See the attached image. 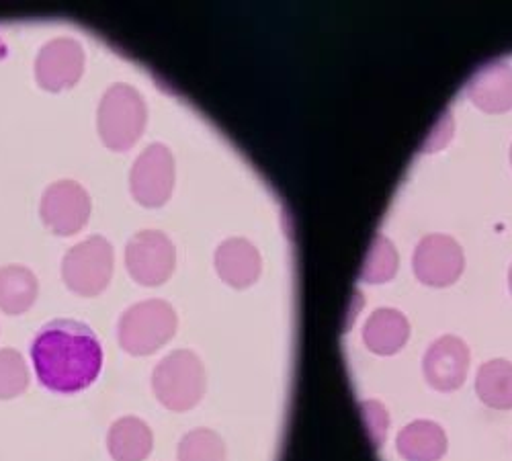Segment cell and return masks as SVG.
<instances>
[{
  "label": "cell",
  "mask_w": 512,
  "mask_h": 461,
  "mask_svg": "<svg viewBox=\"0 0 512 461\" xmlns=\"http://www.w3.org/2000/svg\"><path fill=\"white\" fill-rule=\"evenodd\" d=\"M31 359L39 382L48 390L74 394L89 388L99 377L103 349L87 324L62 318L37 332L31 343Z\"/></svg>",
  "instance_id": "obj_1"
},
{
  "label": "cell",
  "mask_w": 512,
  "mask_h": 461,
  "mask_svg": "<svg viewBox=\"0 0 512 461\" xmlns=\"http://www.w3.org/2000/svg\"><path fill=\"white\" fill-rule=\"evenodd\" d=\"M146 123L148 109L138 89L125 85V82H117L105 91L97 111V128L109 150H130L144 134Z\"/></svg>",
  "instance_id": "obj_2"
},
{
  "label": "cell",
  "mask_w": 512,
  "mask_h": 461,
  "mask_svg": "<svg viewBox=\"0 0 512 461\" xmlns=\"http://www.w3.org/2000/svg\"><path fill=\"white\" fill-rule=\"evenodd\" d=\"M177 312L164 300H146L127 308L117 326L123 351L130 355H152L164 347L177 332Z\"/></svg>",
  "instance_id": "obj_3"
},
{
  "label": "cell",
  "mask_w": 512,
  "mask_h": 461,
  "mask_svg": "<svg viewBox=\"0 0 512 461\" xmlns=\"http://www.w3.org/2000/svg\"><path fill=\"white\" fill-rule=\"evenodd\" d=\"M152 388L164 408L175 412L191 410L201 402L207 388L205 367L195 353L187 349L173 351L156 365Z\"/></svg>",
  "instance_id": "obj_4"
},
{
  "label": "cell",
  "mask_w": 512,
  "mask_h": 461,
  "mask_svg": "<svg viewBox=\"0 0 512 461\" xmlns=\"http://www.w3.org/2000/svg\"><path fill=\"white\" fill-rule=\"evenodd\" d=\"M113 265L111 242L103 236H91L68 250L62 261V277L78 296L95 298L109 285Z\"/></svg>",
  "instance_id": "obj_5"
},
{
  "label": "cell",
  "mask_w": 512,
  "mask_h": 461,
  "mask_svg": "<svg viewBox=\"0 0 512 461\" xmlns=\"http://www.w3.org/2000/svg\"><path fill=\"white\" fill-rule=\"evenodd\" d=\"M175 265L177 248L160 230H142L125 246V267L140 285H162L173 275Z\"/></svg>",
  "instance_id": "obj_6"
},
{
  "label": "cell",
  "mask_w": 512,
  "mask_h": 461,
  "mask_svg": "<svg viewBox=\"0 0 512 461\" xmlns=\"http://www.w3.org/2000/svg\"><path fill=\"white\" fill-rule=\"evenodd\" d=\"M175 189V156L164 144H150L136 158L130 191L144 207H162Z\"/></svg>",
  "instance_id": "obj_7"
},
{
  "label": "cell",
  "mask_w": 512,
  "mask_h": 461,
  "mask_svg": "<svg viewBox=\"0 0 512 461\" xmlns=\"http://www.w3.org/2000/svg\"><path fill=\"white\" fill-rule=\"evenodd\" d=\"M91 195L80 183L62 179L52 183L39 203V216L58 236H72L87 226L91 218Z\"/></svg>",
  "instance_id": "obj_8"
},
{
  "label": "cell",
  "mask_w": 512,
  "mask_h": 461,
  "mask_svg": "<svg viewBox=\"0 0 512 461\" xmlns=\"http://www.w3.org/2000/svg\"><path fill=\"white\" fill-rule=\"evenodd\" d=\"M84 72V50L72 37H56L35 58V80L44 91L72 89Z\"/></svg>",
  "instance_id": "obj_9"
},
{
  "label": "cell",
  "mask_w": 512,
  "mask_h": 461,
  "mask_svg": "<svg viewBox=\"0 0 512 461\" xmlns=\"http://www.w3.org/2000/svg\"><path fill=\"white\" fill-rule=\"evenodd\" d=\"M463 265L465 261L459 242L447 234H431L416 246L414 273L424 285H453L463 273Z\"/></svg>",
  "instance_id": "obj_10"
},
{
  "label": "cell",
  "mask_w": 512,
  "mask_h": 461,
  "mask_svg": "<svg viewBox=\"0 0 512 461\" xmlns=\"http://www.w3.org/2000/svg\"><path fill=\"white\" fill-rule=\"evenodd\" d=\"M469 369V349L453 334L437 339L424 353L422 371L426 382L439 392H455L463 386Z\"/></svg>",
  "instance_id": "obj_11"
},
{
  "label": "cell",
  "mask_w": 512,
  "mask_h": 461,
  "mask_svg": "<svg viewBox=\"0 0 512 461\" xmlns=\"http://www.w3.org/2000/svg\"><path fill=\"white\" fill-rule=\"evenodd\" d=\"M216 271L230 287L246 289L261 277L263 261L246 238H228L216 250Z\"/></svg>",
  "instance_id": "obj_12"
},
{
  "label": "cell",
  "mask_w": 512,
  "mask_h": 461,
  "mask_svg": "<svg viewBox=\"0 0 512 461\" xmlns=\"http://www.w3.org/2000/svg\"><path fill=\"white\" fill-rule=\"evenodd\" d=\"M467 97L486 113L512 109V66L490 62L482 66L467 85Z\"/></svg>",
  "instance_id": "obj_13"
},
{
  "label": "cell",
  "mask_w": 512,
  "mask_h": 461,
  "mask_svg": "<svg viewBox=\"0 0 512 461\" xmlns=\"http://www.w3.org/2000/svg\"><path fill=\"white\" fill-rule=\"evenodd\" d=\"M410 339V324L400 310L379 308L363 326V343L375 355H394Z\"/></svg>",
  "instance_id": "obj_14"
},
{
  "label": "cell",
  "mask_w": 512,
  "mask_h": 461,
  "mask_svg": "<svg viewBox=\"0 0 512 461\" xmlns=\"http://www.w3.org/2000/svg\"><path fill=\"white\" fill-rule=\"evenodd\" d=\"M152 445V431L138 416L119 418L107 435V447L115 461H144L152 453Z\"/></svg>",
  "instance_id": "obj_15"
},
{
  "label": "cell",
  "mask_w": 512,
  "mask_h": 461,
  "mask_svg": "<svg viewBox=\"0 0 512 461\" xmlns=\"http://www.w3.org/2000/svg\"><path fill=\"white\" fill-rule=\"evenodd\" d=\"M396 447L406 461H439L447 453V435L433 421H414L398 433Z\"/></svg>",
  "instance_id": "obj_16"
},
{
  "label": "cell",
  "mask_w": 512,
  "mask_h": 461,
  "mask_svg": "<svg viewBox=\"0 0 512 461\" xmlns=\"http://www.w3.org/2000/svg\"><path fill=\"white\" fill-rule=\"evenodd\" d=\"M39 283L23 265L0 267V310L11 316L25 314L37 300Z\"/></svg>",
  "instance_id": "obj_17"
},
{
  "label": "cell",
  "mask_w": 512,
  "mask_h": 461,
  "mask_svg": "<svg viewBox=\"0 0 512 461\" xmlns=\"http://www.w3.org/2000/svg\"><path fill=\"white\" fill-rule=\"evenodd\" d=\"M476 392L480 400L496 410L512 408V363L492 359L484 363L476 377Z\"/></svg>",
  "instance_id": "obj_18"
},
{
  "label": "cell",
  "mask_w": 512,
  "mask_h": 461,
  "mask_svg": "<svg viewBox=\"0 0 512 461\" xmlns=\"http://www.w3.org/2000/svg\"><path fill=\"white\" fill-rule=\"evenodd\" d=\"M396 271H398V253L394 244L386 236L377 234L365 257L361 279L367 283H386L396 275Z\"/></svg>",
  "instance_id": "obj_19"
},
{
  "label": "cell",
  "mask_w": 512,
  "mask_h": 461,
  "mask_svg": "<svg viewBox=\"0 0 512 461\" xmlns=\"http://www.w3.org/2000/svg\"><path fill=\"white\" fill-rule=\"evenodd\" d=\"M179 461H226V443L211 429H195L179 443Z\"/></svg>",
  "instance_id": "obj_20"
},
{
  "label": "cell",
  "mask_w": 512,
  "mask_h": 461,
  "mask_svg": "<svg viewBox=\"0 0 512 461\" xmlns=\"http://www.w3.org/2000/svg\"><path fill=\"white\" fill-rule=\"evenodd\" d=\"M29 386V369L15 349L0 351V400L21 396Z\"/></svg>",
  "instance_id": "obj_21"
},
{
  "label": "cell",
  "mask_w": 512,
  "mask_h": 461,
  "mask_svg": "<svg viewBox=\"0 0 512 461\" xmlns=\"http://www.w3.org/2000/svg\"><path fill=\"white\" fill-rule=\"evenodd\" d=\"M363 418H365V425H367V431H369V437H371L373 445L381 447L383 441H386L388 423H390L386 408H383V404H379L375 400L363 402Z\"/></svg>",
  "instance_id": "obj_22"
},
{
  "label": "cell",
  "mask_w": 512,
  "mask_h": 461,
  "mask_svg": "<svg viewBox=\"0 0 512 461\" xmlns=\"http://www.w3.org/2000/svg\"><path fill=\"white\" fill-rule=\"evenodd\" d=\"M508 285H510V291H512V269H510V275H508Z\"/></svg>",
  "instance_id": "obj_23"
},
{
  "label": "cell",
  "mask_w": 512,
  "mask_h": 461,
  "mask_svg": "<svg viewBox=\"0 0 512 461\" xmlns=\"http://www.w3.org/2000/svg\"><path fill=\"white\" fill-rule=\"evenodd\" d=\"M510 162H512V148H510Z\"/></svg>",
  "instance_id": "obj_24"
}]
</instances>
